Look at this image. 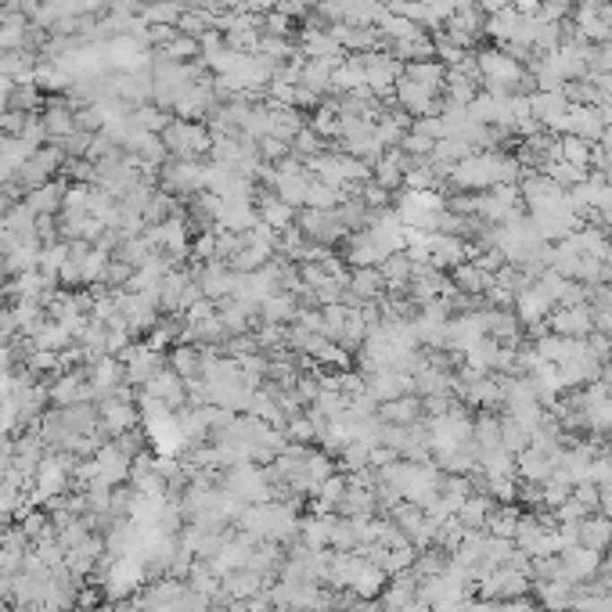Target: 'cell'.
<instances>
[{"instance_id": "ba28073f", "label": "cell", "mask_w": 612, "mask_h": 612, "mask_svg": "<svg viewBox=\"0 0 612 612\" xmlns=\"http://www.w3.org/2000/svg\"><path fill=\"white\" fill-rule=\"evenodd\" d=\"M468 259V241L458 234H429V263L436 270H454Z\"/></svg>"}, {"instance_id": "d6a6232c", "label": "cell", "mask_w": 612, "mask_h": 612, "mask_svg": "<svg viewBox=\"0 0 612 612\" xmlns=\"http://www.w3.org/2000/svg\"><path fill=\"white\" fill-rule=\"evenodd\" d=\"M511 8H515L519 15H526V19H529V15H537V12H540V0H511Z\"/></svg>"}, {"instance_id": "44dd1931", "label": "cell", "mask_w": 612, "mask_h": 612, "mask_svg": "<svg viewBox=\"0 0 612 612\" xmlns=\"http://www.w3.org/2000/svg\"><path fill=\"white\" fill-rule=\"evenodd\" d=\"M590 141H583V137H573V134H562L558 137V159L562 162H569V166H576V170H587L590 173Z\"/></svg>"}, {"instance_id": "836d02e7", "label": "cell", "mask_w": 612, "mask_h": 612, "mask_svg": "<svg viewBox=\"0 0 612 612\" xmlns=\"http://www.w3.org/2000/svg\"><path fill=\"white\" fill-rule=\"evenodd\" d=\"M598 69L612 76V44H601V55H598ZM594 73V69H590Z\"/></svg>"}, {"instance_id": "4316f807", "label": "cell", "mask_w": 612, "mask_h": 612, "mask_svg": "<svg viewBox=\"0 0 612 612\" xmlns=\"http://www.w3.org/2000/svg\"><path fill=\"white\" fill-rule=\"evenodd\" d=\"M458 519H461L465 529L483 526V522L490 519V497H468V501L458 508Z\"/></svg>"}, {"instance_id": "2e32d148", "label": "cell", "mask_w": 612, "mask_h": 612, "mask_svg": "<svg viewBox=\"0 0 612 612\" xmlns=\"http://www.w3.org/2000/svg\"><path fill=\"white\" fill-rule=\"evenodd\" d=\"M422 397L418 393H407V397H397V400H389V404H382V418L389 422V425H415L418 418H422Z\"/></svg>"}, {"instance_id": "277c9868", "label": "cell", "mask_w": 612, "mask_h": 612, "mask_svg": "<svg viewBox=\"0 0 612 612\" xmlns=\"http://www.w3.org/2000/svg\"><path fill=\"white\" fill-rule=\"evenodd\" d=\"M295 220H299L295 227L310 238L314 245H332V241H339L346 234V227H343L336 209H302Z\"/></svg>"}, {"instance_id": "e575fe53", "label": "cell", "mask_w": 612, "mask_h": 612, "mask_svg": "<svg viewBox=\"0 0 612 612\" xmlns=\"http://www.w3.org/2000/svg\"><path fill=\"white\" fill-rule=\"evenodd\" d=\"M598 144H601V148L612 155V127H605V134H601V141H598Z\"/></svg>"}, {"instance_id": "8fae6325", "label": "cell", "mask_w": 612, "mask_h": 612, "mask_svg": "<svg viewBox=\"0 0 612 612\" xmlns=\"http://www.w3.org/2000/svg\"><path fill=\"white\" fill-rule=\"evenodd\" d=\"M450 281H454V288H458L461 295H476V299H483V295L494 288V274H490V270H483L476 259L458 263Z\"/></svg>"}, {"instance_id": "1f68e13d", "label": "cell", "mask_w": 612, "mask_h": 612, "mask_svg": "<svg viewBox=\"0 0 612 612\" xmlns=\"http://www.w3.org/2000/svg\"><path fill=\"white\" fill-rule=\"evenodd\" d=\"M292 148H295V155L314 159V155L321 152V137H318L314 130H299V134H295V141H292Z\"/></svg>"}, {"instance_id": "6da1fadb", "label": "cell", "mask_w": 612, "mask_h": 612, "mask_svg": "<svg viewBox=\"0 0 612 612\" xmlns=\"http://www.w3.org/2000/svg\"><path fill=\"white\" fill-rule=\"evenodd\" d=\"M497 155L501 152H472L468 159H461L454 170H450V184L461 188V191H486L497 184Z\"/></svg>"}, {"instance_id": "7c38bea8", "label": "cell", "mask_w": 612, "mask_h": 612, "mask_svg": "<svg viewBox=\"0 0 612 612\" xmlns=\"http://www.w3.org/2000/svg\"><path fill=\"white\" fill-rule=\"evenodd\" d=\"M372 177L379 188L386 191H400L404 188V148H389L372 162Z\"/></svg>"}, {"instance_id": "484cf974", "label": "cell", "mask_w": 612, "mask_h": 612, "mask_svg": "<svg viewBox=\"0 0 612 612\" xmlns=\"http://www.w3.org/2000/svg\"><path fill=\"white\" fill-rule=\"evenodd\" d=\"M173 372H177L180 379H202L205 357H202L198 350H191V346H180V350L173 354Z\"/></svg>"}, {"instance_id": "7a4b0ae2", "label": "cell", "mask_w": 612, "mask_h": 612, "mask_svg": "<svg viewBox=\"0 0 612 612\" xmlns=\"http://www.w3.org/2000/svg\"><path fill=\"white\" fill-rule=\"evenodd\" d=\"M159 137H162L166 152H173L177 159H198V155H205L213 148V137L191 119H170V127Z\"/></svg>"}, {"instance_id": "ffe728a7", "label": "cell", "mask_w": 612, "mask_h": 612, "mask_svg": "<svg viewBox=\"0 0 612 612\" xmlns=\"http://www.w3.org/2000/svg\"><path fill=\"white\" fill-rule=\"evenodd\" d=\"M40 119H44V130H48L51 141H62V137H69L76 130V112L69 105H48V112Z\"/></svg>"}, {"instance_id": "3957f363", "label": "cell", "mask_w": 612, "mask_h": 612, "mask_svg": "<svg viewBox=\"0 0 612 612\" xmlns=\"http://www.w3.org/2000/svg\"><path fill=\"white\" fill-rule=\"evenodd\" d=\"M404 76V66L393 58V55H379V51H372V55H364V87L382 101V98H389L393 91H397V80Z\"/></svg>"}, {"instance_id": "30bf717a", "label": "cell", "mask_w": 612, "mask_h": 612, "mask_svg": "<svg viewBox=\"0 0 612 612\" xmlns=\"http://www.w3.org/2000/svg\"><path fill=\"white\" fill-rule=\"evenodd\" d=\"M234 270L227 267V263H216V259H209L202 270H198V288H202V295L205 299H227L231 292H234Z\"/></svg>"}, {"instance_id": "e0dca14e", "label": "cell", "mask_w": 612, "mask_h": 612, "mask_svg": "<svg viewBox=\"0 0 612 612\" xmlns=\"http://www.w3.org/2000/svg\"><path fill=\"white\" fill-rule=\"evenodd\" d=\"M62 198H66V188H62V184H55V180H48V184H40V188L26 191V205H30L37 216H51V213H58V209H62Z\"/></svg>"}, {"instance_id": "d4e9b609", "label": "cell", "mask_w": 612, "mask_h": 612, "mask_svg": "<svg viewBox=\"0 0 612 612\" xmlns=\"http://www.w3.org/2000/svg\"><path fill=\"white\" fill-rule=\"evenodd\" d=\"M483 26H486V22H483V12H479V8H461V12H454V15L447 19V26H443V30L461 33V37H468V40H472Z\"/></svg>"}, {"instance_id": "603a6c76", "label": "cell", "mask_w": 612, "mask_h": 612, "mask_svg": "<svg viewBox=\"0 0 612 612\" xmlns=\"http://www.w3.org/2000/svg\"><path fill=\"white\" fill-rule=\"evenodd\" d=\"M119 379H123V368H119V361H112V357H101V361H94V372H91V393H112L116 386H119Z\"/></svg>"}, {"instance_id": "8992f818", "label": "cell", "mask_w": 612, "mask_h": 612, "mask_svg": "<svg viewBox=\"0 0 612 612\" xmlns=\"http://www.w3.org/2000/svg\"><path fill=\"white\" fill-rule=\"evenodd\" d=\"M66 166V152L58 148V144H48V148H37L33 155H30V162L19 170V180L15 184H22V188H40V184H48L51 180V173H58Z\"/></svg>"}, {"instance_id": "f546056e", "label": "cell", "mask_w": 612, "mask_h": 612, "mask_svg": "<svg viewBox=\"0 0 612 612\" xmlns=\"http://www.w3.org/2000/svg\"><path fill=\"white\" fill-rule=\"evenodd\" d=\"M288 152H292V141H281L274 134L259 137V159H288Z\"/></svg>"}, {"instance_id": "9a60e30c", "label": "cell", "mask_w": 612, "mask_h": 612, "mask_svg": "<svg viewBox=\"0 0 612 612\" xmlns=\"http://www.w3.org/2000/svg\"><path fill=\"white\" fill-rule=\"evenodd\" d=\"M379 270H382L386 292H407L411 274H415V263H411L407 252H393V256H386V259L379 263Z\"/></svg>"}, {"instance_id": "5b68a950", "label": "cell", "mask_w": 612, "mask_h": 612, "mask_svg": "<svg viewBox=\"0 0 612 612\" xmlns=\"http://www.w3.org/2000/svg\"><path fill=\"white\" fill-rule=\"evenodd\" d=\"M547 328L555 336H565V339H587L594 332L590 302H583V306H555L551 318H547Z\"/></svg>"}, {"instance_id": "ac0fdd59", "label": "cell", "mask_w": 612, "mask_h": 612, "mask_svg": "<svg viewBox=\"0 0 612 612\" xmlns=\"http://www.w3.org/2000/svg\"><path fill=\"white\" fill-rule=\"evenodd\" d=\"M404 76L415 80V83H422V87H429V91H436V94H443L447 66H440L436 58H429V62H411V66H404Z\"/></svg>"}, {"instance_id": "52a82bcc", "label": "cell", "mask_w": 612, "mask_h": 612, "mask_svg": "<svg viewBox=\"0 0 612 612\" xmlns=\"http://www.w3.org/2000/svg\"><path fill=\"white\" fill-rule=\"evenodd\" d=\"M162 188L177 191V195H191V191H205V170L195 159H173L162 170Z\"/></svg>"}, {"instance_id": "7402d4cb", "label": "cell", "mask_w": 612, "mask_h": 612, "mask_svg": "<svg viewBox=\"0 0 612 612\" xmlns=\"http://www.w3.org/2000/svg\"><path fill=\"white\" fill-rule=\"evenodd\" d=\"M302 55H306V58H339V55H343V48L336 44V37H332V33L310 30V33H302Z\"/></svg>"}, {"instance_id": "9c48e42d", "label": "cell", "mask_w": 612, "mask_h": 612, "mask_svg": "<svg viewBox=\"0 0 612 612\" xmlns=\"http://www.w3.org/2000/svg\"><path fill=\"white\" fill-rule=\"evenodd\" d=\"M562 134H573V137H583V141L598 144L601 134H605V123H601L598 109H590V105H569L565 123H562Z\"/></svg>"}, {"instance_id": "4fadbf2b", "label": "cell", "mask_w": 612, "mask_h": 612, "mask_svg": "<svg viewBox=\"0 0 612 612\" xmlns=\"http://www.w3.org/2000/svg\"><path fill=\"white\" fill-rule=\"evenodd\" d=\"M576 544L580 547H590V551H601L612 544V519L605 515H583L576 522Z\"/></svg>"}, {"instance_id": "cb8c5ba5", "label": "cell", "mask_w": 612, "mask_h": 612, "mask_svg": "<svg viewBox=\"0 0 612 612\" xmlns=\"http://www.w3.org/2000/svg\"><path fill=\"white\" fill-rule=\"evenodd\" d=\"M382 605L386 612H404L407 605H415V576H400L393 587H386Z\"/></svg>"}, {"instance_id": "d590c367", "label": "cell", "mask_w": 612, "mask_h": 612, "mask_svg": "<svg viewBox=\"0 0 612 612\" xmlns=\"http://www.w3.org/2000/svg\"><path fill=\"white\" fill-rule=\"evenodd\" d=\"M608 4H612V0H608Z\"/></svg>"}, {"instance_id": "5bb4252c", "label": "cell", "mask_w": 612, "mask_h": 612, "mask_svg": "<svg viewBox=\"0 0 612 612\" xmlns=\"http://www.w3.org/2000/svg\"><path fill=\"white\" fill-rule=\"evenodd\" d=\"M259 318L263 321H270V325H284V321H295V314H299V295L295 292H274V295H267L259 306Z\"/></svg>"}, {"instance_id": "d6986e66", "label": "cell", "mask_w": 612, "mask_h": 612, "mask_svg": "<svg viewBox=\"0 0 612 612\" xmlns=\"http://www.w3.org/2000/svg\"><path fill=\"white\" fill-rule=\"evenodd\" d=\"M256 213H259V220H263L267 227H274V231H288L292 220H295V209H292L288 202H281L277 195H263Z\"/></svg>"}, {"instance_id": "f1b7e54d", "label": "cell", "mask_w": 612, "mask_h": 612, "mask_svg": "<svg viewBox=\"0 0 612 612\" xmlns=\"http://www.w3.org/2000/svg\"><path fill=\"white\" fill-rule=\"evenodd\" d=\"M162 55L166 58H173V62H184V58H195L198 55V40L195 37H184V33H177L166 48H162Z\"/></svg>"}, {"instance_id": "4dcf8cb0", "label": "cell", "mask_w": 612, "mask_h": 612, "mask_svg": "<svg viewBox=\"0 0 612 612\" xmlns=\"http://www.w3.org/2000/svg\"><path fill=\"white\" fill-rule=\"evenodd\" d=\"M26 123H30V112H22V109H4V112H0V130H4V134H22L26 130Z\"/></svg>"}, {"instance_id": "83f0119b", "label": "cell", "mask_w": 612, "mask_h": 612, "mask_svg": "<svg viewBox=\"0 0 612 612\" xmlns=\"http://www.w3.org/2000/svg\"><path fill=\"white\" fill-rule=\"evenodd\" d=\"M105 422H109L112 433H123V429H130V425L137 422V415H134V407L112 400V404H105Z\"/></svg>"}]
</instances>
